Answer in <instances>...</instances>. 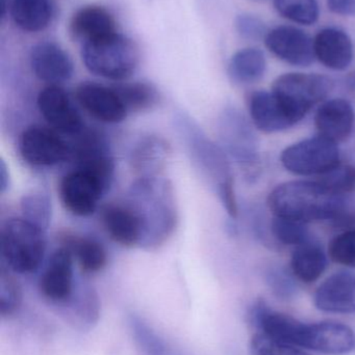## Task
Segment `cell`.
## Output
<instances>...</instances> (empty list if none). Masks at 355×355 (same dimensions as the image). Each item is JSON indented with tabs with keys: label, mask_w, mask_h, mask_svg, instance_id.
I'll return each mask as SVG.
<instances>
[{
	"label": "cell",
	"mask_w": 355,
	"mask_h": 355,
	"mask_svg": "<svg viewBox=\"0 0 355 355\" xmlns=\"http://www.w3.org/2000/svg\"><path fill=\"white\" fill-rule=\"evenodd\" d=\"M267 60L264 52L258 48H244L231 56L229 74L235 83L251 85L264 77Z\"/></svg>",
	"instance_id": "4316f807"
},
{
	"label": "cell",
	"mask_w": 355,
	"mask_h": 355,
	"mask_svg": "<svg viewBox=\"0 0 355 355\" xmlns=\"http://www.w3.org/2000/svg\"><path fill=\"white\" fill-rule=\"evenodd\" d=\"M81 60L94 75L121 81L135 72L139 64V51L131 39L115 33L83 43Z\"/></svg>",
	"instance_id": "277c9868"
},
{
	"label": "cell",
	"mask_w": 355,
	"mask_h": 355,
	"mask_svg": "<svg viewBox=\"0 0 355 355\" xmlns=\"http://www.w3.org/2000/svg\"><path fill=\"white\" fill-rule=\"evenodd\" d=\"M275 10L296 24H315L320 16L318 0H273Z\"/></svg>",
	"instance_id": "f546056e"
},
{
	"label": "cell",
	"mask_w": 355,
	"mask_h": 355,
	"mask_svg": "<svg viewBox=\"0 0 355 355\" xmlns=\"http://www.w3.org/2000/svg\"><path fill=\"white\" fill-rule=\"evenodd\" d=\"M333 89V80L325 75L286 73L275 79L271 92L300 122L317 104L327 99Z\"/></svg>",
	"instance_id": "8992f818"
},
{
	"label": "cell",
	"mask_w": 355,
	"mask_h": 355,
	"mask_svg": "<svg viewBox=\"0 0 355 355\" xmlns=\"http://www.w3.org/2000/svg\"><path fill=\"white\" fill-rule=\"evenodd\" d=\"M29 62L35 77L50 85H58L70 80L74 73L70 56L52 42H41L33 46Z\"/></svg>",
	"instance_id": "2e32d148"
},
{
	"label": "cell",
	"mask_w": 355,
	"mask_h": 355,
	"mask_svg": "<svg viewBox=\"0 0 355 355\" xmlns=\"http://www.w3.org/2000/svg\"><path fill=\"white\" fill-rule=\"evenodd\" d=\"M60 243L71 250L83 272H99L106 266V248L94 238L66 233L60 237Z\"/></svg>",
	"instance_id": "d4e9b609"
},
{
	"label": "cell",
	"mask_w": 355,
	"mask_h": 355,
	"mask_svg": "<svg viewBox=\"0 0 355 355\" xmlns=\"http://www.w3.org/2000/svg\"><path fill=\"white\" fill-rule=\"evenodd\" d=\"M129 112H145L158 103L156 87L145 83H121L114 87Z\"/></svg>",
	"instance_id": "83f0119b"
},
{
	"label": "cell",
	"mask_w": 355,
	"mask_h": 355,
	"mask_svg": "<svg viewBox=\"0 0 355 355\" xmlns=\"http://www.w3.org/2000/svg\"><path fill=\"white\" fill-rule=\"evenodd\" d=\"M329 256L337 264L355 268V229L341 232L329 242Z\"/></svg>",
	"instance_id": "e575fe53"
},
{
	"label": "cell",
	"mask_w": 355,
	"mask_h": 355,
	"mask_svg": "<svg viewBox=\"0 0 355 355\" xmlns=\"http://www.w3.org/2000/svg\"><path fill=\"white\" fill-rule=\"evenodd\" d=\"M249 114L254 126L265 133H276L299 121L272 92H254L249 98Z\"/></svg>",
	"instance_id": "ac0fdd59"
},
{
	"label": "cell",
	"mask_w": 355,
	"mask_h": 355,
	"mask_svg": "<svg viewBox=\"0 0 355 355\" xmlns=\"http://www.w3.org/2000/svg\"><path fill=\"white\" fill-rule=\"evenodd\" d=\"M20 207L25 220L44 232L49 227L52 216L51 200L45 192L39 190L24 194Z\"/></svg>",
	"instance_id": "f1b7e54d"
},
{
	"label": "cell",
	"mask_w": 355,
	"mask_h": 355,
	"mask_svg": "<svg viewBox=\"0 0 355 355\" xmlns=\"http://www.w3.org/2000/svg\"><path fill=\"white\" fill-rule=\"evenodd\" d=\"M235 27L238 35L247 41H260L265 39L269 31L264 21L251 14L238 15L235 20Z\"/></svg>",
	"instance_id": "8d00e7d4"
},
{
	"label": "cell",
	"mask_w": 355,
	"mask_h": 355,
	"mask_svg": "<svg viewBox=\"0 0 355 355\" xmlns=\"http://www.w3.org/2000/svg\"><path fill=\"white\" fill-rule=\"evenodd\" d=\"M72 252L60 245L52 252L39 281V290L46 300L67 302L71 300L74 287Z\"/></svg>",
	"instance_id": "9a60e30c"
},
{
	"label": "cell",
	"mask_w": 355,
	"mask_h": 355,
	"mask_svg": "<svg viewBox=\"0 0 355 355\" xmlns=\"http://www.w3.org/2000/svg\"><path fill=\"white\" fill-rule=\"evenodd\" d=\"M347 87L352 93L355 94V72L352 73V74L347 77Z\"/></svg>",
	"instance_id": "60d3db41"
},
{
	"label": "cell",
	"mask_w": 355,
	"mask_h": 355,
	"mask_svg": "<svg viewBox=\"0 0 355 355\" xmlns=\"http://www.w3.org/2000/svg\"><path fill=\"white\" fill-rule=\"evenodd\" d=\"M129 204L135 209L144 227L142 245L164 243L176 227L177 213L170 184L156 177L139 178L129 189Z\"/></svg>",
	"instance_id": "3957f363"
},
{
	"label": "cell",
	"mask_w": 355,
	"mask_h": 355,
	"mask_svg": "<svg viewBox=\"0 0 355 355\" xmlns=\"http://www.w3.org/2000/svg\"><path fill=\"white\" fill-rule=\"evenodd\" d=\"M268 207L274 216L308 225L333 221L347 206L344 196L333 193L318 180H295L277 185L269 194Z\"/></svg>",
	"instance_id": "7a4b0ae2"
},
{
	"label": "cell",
	"mask_w": 355,
	"mask_h": 355,
	"mask_svg": "<svg viewBox=\"0 0 355 355\" xmlns=\"http://www.w3.org/2000/svg\"><path fill=\"white\" fill-rule=\"evenodd\" d=\"M101 223L110 239L125 248L141 245L144 227L138 213L129 204H110L101 210Z\"/></svg>",
	"instance_id": "e0dca14e"
},
{
	"label": "cell",
	"mask_w": 355,
	"mask_h": 355,
	"mask_svg": "<svg viewBox=\"0 0 355 355\" xmlns=\"http://www.w3.org/2000/svg\"><path fill=\"white\" fill-rule=\"evenodd\" d=\"M269 51L291 66L308 67L316 60L314 39L291 25H281L268 31L264 39Z\"/></svg>",
	"instance_id": "7c38bea8"
},
{
	"label": "cell",
	"mask_w": 355,
	"mask_h": 355,
	"mask_svg": "<svg viewBox=\"0 0 355 355\" xmlns=\"http://www.w3.org/2000/svg\"><path fill=\"white\" fill-rule=\"evenodd\" d=\"M354 107L349 101L342 98L324 102L315 116L318 135L336 144L347 141L354 132Z\"/></svg>",
	"instance_id": "ffe728a7"
},
{
	"label": "cell",
	"mask_w": 355,
	"mask_h": 355,
	"mask_svg": "<svg viewBox=\"0 0 355 355\" xmlns=\"http://www.w3.org/2000/svg\"><path fill=\"white\" fill-rule=\"evenodd\" d=\"M22 288L10 269L1 268L0 271V315L10 316L22 304Z\"/></svg>",
	"instance_id": "d6a6232c"
},
{
	"label": "cell",
	"mask_w": 355,
	"mask_h": 355,
	"mask_svg": "<svg viewBox=\"0 0 355 355\" xmlns=\"http://www.w3.org/2000/svg\"><path fill=\"white\" fill-rule=\"evenodd\" d=\"M314 51L316 60L329 70H346L354 60L352 37L337 27H325L318 31L314 37Z\"/></svg>",
	"instance_id": "44dd1931"
},
{
	"label": "cell",
	"mask_w": 355,
	"mask_h": 355,
	"mask_svg": "<svg viewBox=\"0 0 355 355\" xmlns=\"http://www.w3.org/2000/svg\"><path fill=\"white\" fill-rule=\"evenodd\" d=\"M270 227L273 237L285 245L296 248L311 239L308 225L293 219L274 216L271 221Z\"/></svg>",
	"instance_id": "1f68e13d"
},
{
	"label": "cell",
	"mask_w": 355,
	"mask_h": 355,
	"mask_svg": "<svg viewBox=\"0 0 355 355\" xmlns=\"http://www.w3.org/2000/svg\"><path fill=\"white\" fill-rule=\"evenodd\" d=\"M110 186L100 178L81 168H75L62 178L60 198L65 208L75 216H91Z\"/></svg>",
	"instance_id": "30bf717a"
},
{
	"label": "cell",
	"mask_w": 355,
	"mask_h": 355,
	"mask_svg": "<svg viewBox=\"0 0 355 355\" xmlns=\"http://www.w3.org/2000/svg\"><path fill=\"white\" fill-rule=\"evenodd\" d=\"M10 14L15 24L28 33L43 31L51 22V0H12Z\"/></svg>",
	"instance_id": "484cf974"
},
{
	"label": "cell",
	"mask_w": 355,
	"mask_h": 355,
	"mask_svg": "<svg viewBox=\"0 0 355 355\" xmlns=\"http://www.w3.org/2000/svg\"><path fill=\"white\" fill-rule=\"evenodd\" d=\"M75 98L88 114L106 124H118L129 114L126 106L114 87L83 83L77 87Z\"/></svg>",
	"instance_id": "4fadbf2b"
},
{
	"label": "cell",
	"mask_w": 355,
	"mask_h": 355,
	"mask_svg": "<svg viewBox=\"0 0 355 355\" xmlns=\"http://www.w3.org/2000/svg\"><path fill=\"white\" fill-rule=\"evenodd\" d=\"M175 125L194 166L214 185L229 216L237 218L239 210L235 182L226 152L187 114H179Z\"/></svg>",
	"instance_id": "6da1fadb"
},
{
	"label": "cell",
	"mask_w": 355,
	"mask_h": 355,
	"mask_svg": "<svg viewBox=\"0 0 355 355\" xmlns=\"http://www.w3.org/2000/svg\"><path fill=\"white\" fill-rule=\"evenodd\" d=\"M70 33L83 43L117 33L116 22L112 15L101 6H85L71 19Z\"/></svg>",
	"instance_id": "603a6c76"
},
{
	"label": "cell",
	"mask_w": 355,
	"mask_h": 355,
	"mask_svg": "<svg viewBox=\"0 0 355 355\" xmlns=\"http://www.w3.org/2000/svg\"><path fill=\"white\" fill-rule=\"evenodd\" d=\"M251 355H310L295 346L271 339L264 334H256L250 343Z\"/></svg>",
	"instance_id": "d590c367"
},
{
	"label": "cell",
	"mask_w": 355,
	"mask_h": 355,
	"mask_svg": "<svg viewBox=\"0 0 355 355\" xmlns=\"http://www.w3.org/2000/svg\"><path fill=\"white\" fill-rule=\"evenodd\" d=\"M327 267V252L317 242L308 240L296 246L291 257V272L298 281L311 284L322 277Z\"/></svg>",
	"instance_id": "cb8c5ba5"
},
{
	"label": "cell",
	"mask_w": 355,
	"mask_h": 355,
	"mask_svg": "<svg viewBox=\"0 0 355 355\" xmlns=\"http://www.w3.org/2000/svg\"><path fill=\"white\" fill-rule=\"evenodd\" d=\"M44 233L23 217L8 218L2 225V259L12 272L27 275L39 268L46 252Z\"/></svg>",
	"instance_id": "5b68a950"
},
{
	"label": "cell",
	"mask_w": 355,
	"mask_h": 355,
	"mask_svg": "<svg viewBox=\"0 0 355 355\" xmlns=\"http://www.w3.org/2000/svg\"><path fill=\"white\" fill-rule=\"evenodd\" d=\"M131 334L139 349L144 355H168L166 343L143 319L131 316L129 319Z\"/></svg>",
	"instance_id": "4dcf8cb0"
},
{
	"label": "cell",
	"mask_w": 355,
	"mask_h": 355,
	"mask_svg": "<svg viewBox=\"0 0 355 355\" xmlns=\"http://www.w3.org/2000/svg\"><path fill=\"white\" fill-rule=\"evenodd\" d=\"M318 181L333 193L345 198L355 191V166L341 164L331 172L319 177Z\"/></svg>",
	"instance_id": "836d02e7"
},
{
	"label": "cell",
	"mask_w": 355,
	"mask_h": 355,
	"mask_svg": "<svg viewBox=\"0 0 355 355\" xmlns=\"http://www.w3.org/2000/svg\"><path fill=\"white\" fill-rule=\"evenodd\" d=\"M333 14L341 17H355V0H327Z\"/></svg>",
	"instance_id": "f35d334b"
},
{
	"label": "cell",
	"mask_w": 355,
	"mask_h": 355,
	"mask_svg": "<svg viewBox=\"0 0 355 355\" xmlns=\"http://www.w3.org/2000/svg\"><path fill=\"white\" fill-rule=\"evenodd\" d=\"M281 162L288 172L304 177L323 176L342 164L338 144L320 135L286 148Z\"/></svg>",
	"instance_id": "52a82bcc"
},
{
	"label": "cell",
	"mask_w": 355,
	"mask_h": 355,
	"mask_svg": "<svg viewBox=\"0 0 355 355\" xmlns=\"http://www.w3.org/2000/svg\"><path fill=\"white\" fill-rule=\"evenodd\" d=\"M170 155V145L164 139L146 135L133 146L129 164L140 178L156 177L166 168Z\"/></svg>",
	"instance_id": "7402d4cb"
},
{
	"label": "cell",
	"mask_w": 355,
	"mask_h": 355,
	"mask_svg": "<svg viewBox=\"0 0 355 355\" xmlns=\"http://www.w3.org/2000/svg\"><path fill=\"white\" fill-rule=\"evenodd\" d=\"M269 287L275 295L289 298L295 293L296 285L291 275L281 268H271L267 275Z\"/></svg>",
	"instance_id": "74e56055"
},
{
	"label": "cell",
	"mask_w": 355,
	"mask_h": 355,
	"mask_svg": "<svg viewBox=\"0 0 355 355\" xmlns=\"http://www.w3.org/2000/svg\"><path fill=\"white\" fill-rule=\"evenodd\" d=\"M300 348L327 355L350 354L355 348V334L348 325L336 321L306 324Z\"/></svg>",
	"instance_id": "5bb4252c"
},
{
	"label": "cell",
	"mask_w": 355,
	"mask_h": 355,
	"mask_svg": "<svg viewBox=\"0 0 355 355\" xmlns=\"http://www.w3.org/2000/svg\"><path fill=\"white\" fill-rule=\"evenodd\" d=\"M19 153L26 164L48 168L71 159V146L58 131L33 125L21 133Z\"/></svg>",
	"instance_id": "9c48e42d"
},
{
	"label": "cell",
	"mask_w": 355,
	"mask_h": 355,
	"mask_svg": "<svg viewBox=\"0 0 355 355\" xmlns=\"http://www.w3.org/2000/svg\"><path fill=\"white\" fill-rule=\"evenodd\" d=\"M10 174L4 160H0V192L4 193L10 187Z\"/></svg>",
	"instance_id": "ab89813d"
},
{
	"label": "cell",
	"mask_w": 355,
	"mask_h": 355,
	"mask_svg": "<svg viewBox=\"0 0 355 355\" xmlns=\"http://www.w3.org/2000/svg\"><path fill=\"white\" fill-rule=\"evenodd\" d=\"M318 310L333 314H355V275L339 271L327 277L314 297Z\"/></svg>",
	"instance_id": "d6986e66"
},
{
	"label": "cell",
	"mask_w": 355,
	"mask_h": 355,
	"mask_svg": "<svg viewBox=\"0 0 355 355\" xmlns=\"http://www.w3.org/2000/svg\"><path fill=\"white\" fill-rule=\"evenodd\" d=\"M252 1L262 2V1H265V0H252Z\"/></svg>",
	"instance_id": "b9f144b4"
},
{
	"label": "cell",
	"mask_w": 355,
	"mask_h": 355,
	"mask_svg": "<svg viewBox=\"0 0 355 355\" xmlns=\"http://www.w3.org/2000/svg\"><path fill=\"white\" fill-rule=\"evenodd\" d=\"M219 135L221 147L242 168L250 171L258 166V139L254 127L239 110L226 107L223 110L219 120Z\"/></svg>",
	"instance_id": "ba28073f"
},
{
	"label": "cell",
	"mask_w": 355,
	"mask_h": 355,
	"mask_svg": "<svg viewBox=\"0 0 355 355\" xmlns=\"http://www.w3.org/2000/svg\"><path fill=\"white\" fill-rule=\"evenodd\" d=\"M40 114L54 130L76 137L85 130L83 118L68 94L58 85H48L37 98Z\"/></svg>",
	"instance_id": "8fae6325"
}]
</instances>
